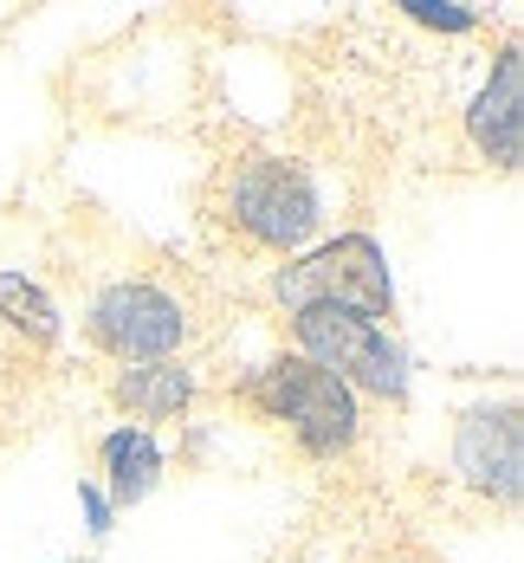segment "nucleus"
I'll use <instances>...</instances> for the list:
<instances>
[{
    "label": "nucleus",
    "instance_id": "1",
    "mask_svg": "<svg viewBox=\"0 0 524 563\" xmlns=\"http://www.w3.org/2000/svg\"><path fill=\"white\" fill-rule=\"evenodd\" d=\"M239 389H246V401H259L272 421H286L291 441L311 453V460H344V453L363 441V408H356V395H349L331 369L304 363L298 350L259 363Z\"/></svg>",
    "mask_w": 524,
    "mask_h": 563
},
{
    "label": "nucleus",
    "instance_id": "2",
    "mask_svg": "<svg viewBox=\"0 0 524 563\" xmlns=\"http://www.w3.org/2000/svg\"><path fill=\"white\" fill-rule=\"evenodd\" d=\"M291 338H298L304 363L331 369L349 395L408 401V350L389 338V324H376L349 305H304V311H291Z\"/></svg>",
    "mask_w": 524,
    "mask_h": 563
},
{
    "label": "nucleus",
    "instance_id": "3",
    "mask_svg": "<svg viewBox=\"0 0 524 563\" xmlns=\"http://www.w3.org/2000/svg\"><path fill=\"white\" fill-rule=\"evenodd\" d=\"M227 214L246 240L272 253H298L324 227V195H317V175L291 156H246L227 181Z\"/></svg>",
    "mask_w": 524,
    "mask_h": 563
},
{
    "label": "nucleus",
    "instance_id": "4",
    "mask_svg": "<svg viewBox=\"0 0 524 563\" xmlns=\"http://www.w3.org/2000/svg\"><path fill=\"white\" fill-rule=\"evenodd\" d=\"M279 305L304 311V305H349L363 318H395V285H389V260L369 233H337L311 253H298L291 266H279Z\"/></svg>",
    "mask_w": 524,
    "mask_h": 563
},
{
    "label": "nucleus",
    "instance_id": "5",
    "mask_svg": "<svg viewBox=\"0 0 524 563\" xmlns=\"http://www.w3.org/2000/svg\"><path fill=\"white\" fill-rule=\"evenodd\" d=\"M85 331H91L98 350H111L116 363H169L175 350L188 343L194 318H188V305L175 291H163V285L116 279L91 298Z\"/></svg>",
    "mask_w": 524,
    "mask_h": 563
},
{
    "label": "nucleus",
    "instance_id": "6",
    "mask_svg": "<svg viewBox=\"0 0 524 563\" xmlns=\"http://www.w3.org/2000/svg\"><path fill=\"white\" fill-rule=\"evenodd\" d=\"M454 473L472 493L499 499L512 511L524 493V428H519V401H479L466 408L454 428Z\"/></svg>",
    "mask_w": 524,
    "mask_h": 563
},
{
    "label": "nucleus",
    "instance_id": "7",
    "mask_svg": "<svg viewBox=\"0 0 524 563\" xmlns=\"http://www.w3.org/2000/svg\"><path fill=\"white\" fill-rule=\"evenodd\" d=\"M466 136H472V150L492 169H519L524 156V53L519 46H505L492 58L486 85H479V98L466 111Z\"/></svg>",
    "mask_w": 524,
    "mask_h": 563
},
{
    "label": "nucleus",
    "instance_id": "8",
    "mask_svg": "<svg viewBox=\"0 0 524 563\" xmlns=\"http://www.w3.org/2000/svg\"><path fill=\"white\" fill-rule=\"evenodd\" d=\"M98 466H104V486H111V511L136 506V499H149L156 479H163V448H156L149 428H111V434L98 441Z\"/></svg>",
    "mask_w": 524,
    "mask_h": 563
},
{
    "label": "nucleus",
    "instance_id": "9",
    "mask_svg": "<svg viewBox=\"0 0 524 563\" xmlns=\"http://www.w3.org/2000/svg\"><path fill=\"white\" fill-rule=\"evenodd\" d=\"M111 395L136 421H175L194 401V369H181V363H123Z\"/></svg>",
    "mask_w": 524,
    "mask_h": 563
},
{
    "label": "nucleus",
    "instance_id": "10",
    "mask_svg": "<svg viewBox=\"0 0 524 563\" xmlns=\"http://www.w3.org/2000/svg\"><path fill=\"white\" fill-rule=\"evenodd\" d=\"M0 318L33 343H58V305L26 273H0Z\"/></svg>",
    "mask_w": 524,
    "mask_h": 563
},
{
    "label": "nucleus",
    "instance_id": "11",
    "mask_svg": "<svg viewBox=\"0 0 524 563\" xmlns=\"http://www.w3.org/2000/svg\"><path fill=\"white\" fill-rule=\"evenodd\" d=\"M402 13L414 26H434V33H472L479 26V13L472 7H454V0H408Z\"/></svg>",
    "mask_w": 524,
    "mask_h": 563
},
{
    "label": "nucleus",
    "instance_id": "12",
    "mask_svg": "<svg viewBox=\"0 0 524 563\" xmlns=\"http://www.w3.org/2000/svg\"><path fill=\"white\" fill-rule=\"evenodd\" d=\"M78 499H85V518H91V531L104 538V531H111V499H104L98 486H78Z\"/></svg>",
    "mask_w": 524,
    "mask_h": 563
}]
</instances>
